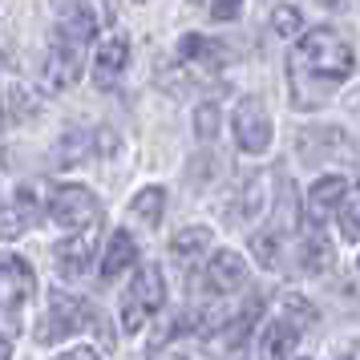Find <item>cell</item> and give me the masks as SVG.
Segmentation results:
<instances>
[{"label": "cell", "mask_w": 360, "mask_h": 360, "mask_svg": "<svg viewBox=\"0 0 360 360\" xmlns=\"http://www.w3.org/2000/svg\"><path fill=\"white\" fill-rule=\"evenodd\" d=\"M356 69V49L352 41L336 29H308L300 33L292 57H288V89H292L295 110H320L336 98L348 77Z\"/></svg>", "instance_id": "1"}, {"label": "cell", "mask_w": 360, "mask_h": 360, "mask_svg": "<svg viewBox=\"0 0 360 360\" xmlns=\"http://www.w3.org/2000/svg\"><path fill=\"white\" fill-rule=\"evenodd\" d=\"M166 304V279H162V267L158 263H146L134 283L126 288L122 295V328L126 332H142L150 324V316Z\"/></svg>", "instance_id": "2"}, {"label": "cell", "mask_w": 360, "mask_h": 360, "mask_svg": "<svg viewBox=\"0 0 360 360\" xmlns=\"http://www.w3.org/2000/svg\"><path fill=\"white\" fill-rule=\"evenodd\" d=\"M49 219L57 227H65L69 235L101 223V202L89 186H57L49 198Z\"/></svg>", "instance_id": "3"}, {"label": "cell", "mask_w": 360, "mask_h": 360, "mask_svg": "<svg viewBox=\"0 0 360 360\" xmlns=\"http://www.w3.org/2000/svg\"><path fill=\"white\" fill-rule=\"evenodd\" d=\"M85 324H89V304L77 300V295L53 292L49 308H45L41 324H37V344H57L65 336H73V332H82Z\"/></svg>", "instance_id": "4"}, {"label": "cell", "mask_w": 360, "mask_h": 360, "mask_svg": "<svg viewBox=\"0 0 360 360\" xmlns=\"http://www.w3.org/2000/svg\"><path fill=\"white\" fill-rule=\"evenodd\" d=\"M33 292H37L33 267L20 259V255H13V251H0V311L13 324L20 320V311L29 308Z\"/></svg>", "instance_id": "5"}, {"label": "cell", "mask_w": 360, "mask_h": 360, "mask_svg": "<svg viewBox=\"0 0 360 360\" xmlns=\"http://www.w3.org/2000/svg\"><path fill=\"white\" fill-rule=\"evenodd\" d=\"M231 130H235V142L243 154H263L271 146V117L263 110L259 98H243L231 114Z\"/></svg>", "instance_id": "6"}, {"label": "cell", "mask_w": 360, "mask_h": 360, "mask_svg": "<svg viewBox=\"0 0 360 360\" xmlns=\"http://www.w3.org/2000/svg\"><path fill=\"white\" fill-rule=\"evenodd\" d=\"M82 77V49H73V45H53L45 57H41V69H37V82L45 94H65L73 89Z\"/></svg>", "instance_id": "7"}, {"label": "cell", "mask_w": 360, "mask_h": 360, "mask_svg": "<svg viewBox=\"0 0 360 360\" xmlns=\"http://www.w3.org/2000/svg\"><path fill=\"white\" fill-rule=\"evenodd\" d=\"M348 191H352V186H348L344 174H324V179H316L311 182V191H308V198H304V219L324 227L328 219L336 214V207L344 202Z\"/></svg>", "instance_id": "8"}, {"label": "cell", "mask_w": 360, "mask_h": 360, "mask_svg": "<svg viewBox=\"0 0 360 360\" xmlns=\"http://www.w3.org/2000/svg\"><path fill=\"white\" fill-rule=\"evenodd\" d=\"M247 283V263L239 251H214L211 263L202 267V288L214 295H231Z\"/></svg>", "instance_id": "9"}, {"label": "cell", "mask_w": 360, "mask_h": 360, "mask_svg": "<svg viewBox=\"0 0 360 360\" xmlns=\"http://www.w3.org/2000/svg\"><path fill=\"white\" fill-rule=\"evenodd\" d=\"M33 223H41V202L33 198L29 186H20L17 198H13L8 207H0V239L13 243V239H20Z\"/></svg>", "instance_id": "10"}, {"label": "cell", "mask_w": 360, "mask_h": 360, "mask_svg": "<svg viewBox=\"0 0 360 360\" xmlns=\"http://www.w3.org/2000/svg\"><path fill=\"white\" fill-rule=\"evenodd\" d=\"M126 65H130V41L126 37H105L98 57H94V82H98V89H110V85L122 82Z\"/></svg>", "instance_id": "11"}, {"label": "cell", "mask_w": 360, "mask_h": 360, "mask_svg": "<svg viewBox=\"0 0 360 360\" xmlns=\"http://www.w3.org/2000/svg\"><path fill=\"white\" fill-rule=\"evenodd\" d=\"M94 37H98V17H94V8H85V4H69L65 13L57 17V41H61V45L85 49Z\"/></svg>", "instance_id": "12"}, {"label": "cell", "mask_w": 360, "mask_h": 360, "mask_svg": "<svg viewBox=\"0 0 360 360\" xmlns=\"http://www.w3.org/2000/svg\"><path fill=\"white\" fill-rule=\"evenodd\" d=\"M101 227V223H98ZM98 227H85V231H73V239L65 243H57V267H61V276H82L85 263L94 259V247H98Z\"/></svg>", "instance_id": "13"}, {"label": "cell", "mask_w": 360, "mask_h": 360, "mask_svg": "<svg viewBox=\"0 0 360 360\" xmlns=\"http://www.w3.org/2000/svg\"><path fill=\"white\" fill-rule=\"evenodd\" d=\"M223 45L211 41V37H198V33H186L179 41V61L186 69H195V73H214V69L223 65Z\"/></svg>", "instance_id": "14"}, {"label": "cell", "mask_w": 360, "mask_h": 360, "mask_svg": "<svg viewBox=\"0 0 360 360\" xmlns=\"http://www.w3.org/2000/svg\"><path fill=\"white\" fill-rule=\"evenodd\" d=\"M300 231H304V235H300V263H304V271H308V276H324L328 267H332V243H328L324 227L304 219Z\"/></svg>", "instance_id": "15"}, {"label": "cell", "mask_w": 360, "mask_h": 360, "mask_svg": "<svg viewBox=\"0 0 360 360\" xmlns=\"http://www.w3.org/2000/svg\"><path fill=\"white\" fill-rule=\"evenodd\" d=\"M295 336H300V328H295L288 316L267 320L263 332H259V360H288V356H292Z\"/></svg>", "instance_id": "16"}, {"label": "cell", "mask_w": 360, "mask_h": 360, "mask_svg": "<svg viewBox=\"0 0 360 360\" xmlns=\"http://www.w3.org/2000/svg\"><path fill=\"white\" fill-rule=\"evenodd\" d=\"M138 263V243H134L130 231H114L110 243H105V255H101V279H117L122 271H130Z\"/></svg>", "instance_id": "17"}, {"label": "cell", "mask_w": 360, "mask_h": 360, "mask_svg": "<svg viewBox=\"0 0 360 360\" xmlns=\"http://www.w3.org/2000/svg\"><path fill=\"white\" fill-rule=\"evenodd\" d=\"M162 211H166V191L162 186H146V191H138L130 202V214L138 223H146V227H158L162 223Z\"/></svg>", "instance_id": "18"}, {"label": "cell", "mask_w": 360, "mask_h": 360, "mask_svg": "<svg viewBox=\"0 0 360 360\" xmlns=\"http://www.w3.org/2000/svg\"><path fill=\"white\" fill-rule=\"evenodd\" d=\"M33 114H37V101L25 85H13L4 94V101H0V126H20L25 117H33Z\"/></svg>", "instance_id": "19"}, {"label": "cell", "mask_w": 360, "mask_h": 360, "mask_svg": "<svg viewBox=\"0 0 360 360\" xmlns=\"http://www.w3.org/2000/svg\"><path fill=\"white\" fill-rule=\"evenodd\" d=\"M211 247V227H186L170 239V255L174 259H198Z\"/></svg>", "instance_id": "20"}, {"label": "cell", "mask_w": 360, "mask_h": 360, "mask_svg": "<svg viewBox=\"0 0 360 360\" xmlns=\"http://www.w3.org/2000/svg\"><path fill=\"white\" fill-rule=\"evenodd\" d=\"M279 247H283V227L279 223H271L267 231H255L251 235V251H255V259L263 267H276L279 263Z\"/></svg>", "instance_id": "21"}, {"label": "cell", "mask_w": 360, "mask_h": 360, "mask_svg": "<svg viewBox=\"0 0 360 360\" xmlns=\"http://www.w3.org/2000/svg\"><path fill=\"white\" fill-rule=\"evenodd\" d=\"M336 223H340V235L352 243V239H360V195H344V202L336 207Z\"/></svg>", "instance_id": "22"}, {"label": "cell", "mask_w": 360, "mask_h": 360, "mask_svg": "<svg viewBox=\"0 0 360 360\" xmlns=\"http://www.w3.org/2000/svg\"><path fill=\"white\" fill-rule=\"evenodd\" d=\"M271 29H276V37H300L304 33V17H300V8H295V4H276V13H271Z\"/></svg>", "instance_id": "23"}, {"label": "cell", "mask_w": 360, "mask_h": 360, "mask_svg": "<svg viewBox=\"0 0 360 360\" xmlns=\"http://www.w3.org/2000/svg\"><path fill=\"white\" fill-rule=\"evenodd\" d=\"M85 150H89V138H85L82 130H69L61 142H57V162H82L85 158Z\"/></svg>", "instance_id": "24"}, {"label": "cell", "mask_w": 360, "mask_h": 360, "mask_svg": "<svg viewBox=\"0 0 360 360\" xmlns=\"http://www.w3.org/2000/svg\"><path fill=\"white\" fill-rule=\"evenodd\" d=\"M195 130H198V138H214V130H219V105H214V101H202V105H198Z\"/></svg>", "instance_id": "25"}, {"label": "cell", "mask_w": 360, "mask_h": 360, "mask_svg": "<svg viewBox=\"0 0 360 360\" xmlns=\"http://www.w3.org/2000/svg\"><path fill=\"white\" fill-rule=\"evenodd\" d=\"M239 13H243V0H211V20H219V25L235 20Z\"/></svg>", "instance_id": "26"}, {"label": "cell", "mask_w": 360, "mask_h": 360, "mask_svg": "<svg viewBox=\"0 0 360 360\" xmlns=\"http://www.w3.org/2000/svg\"><path fill=\"white\" fill-rule=\"evenodd\" d=\"M336 360H360V340H348L340 352H336Z\"/></svg>", "instance_id": "27"}, {"label": "cell", "mask_w": 360, "mask_h": 360, "mask_svg": "<svg viewBox=\"0 0 360 360\" xmlns=\"http://www.w3.org/2000/svg\"><path fill=\"white\" fill-rule=\"evenodd\" d=\"M57 360H101L94 348H73V352H65V356H57Z\"/></svg>", "instance_id": "28"}, {"label": "cell", "mask_w": 360, "mask_h": 360, "mask_svg": "<svg viewBox=\"0 0 360 360\" xmlns=\"http://www.w3.org/2000/svg\"><path fill=\"white\" fill-rule=\"evenodd\" d=\"M0 360H13V348H8V340L0 336Z\"/></svg>", "instance_id": "29"}, {"label": "cell", "mask_w": 360, "mask_h": 360, "mask_svg": "<svg viewBox=\"0 0 360 360\" xmlns=\"http://www.w3.org/2000/svg\"><path fill=\"white\" fill-rule=\"evenodd\" d=\"M320 4H324V8H340L344 0H320Z\"/></svg>", "instance_id": "30"}, {"label": "cell", "mask_w": 360, "mask_h": 360, "mask_svg": "<svg viewBox=\"0 0 360 360\" xmlns=\"http://www.w3.org/2000/svg\"><path fill=\"white\" fill-rule=\"evenodd\" d=\"M0 69H4V57H0Z\"/></svg>", "instance_id": "31"}]
</instances>
